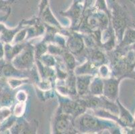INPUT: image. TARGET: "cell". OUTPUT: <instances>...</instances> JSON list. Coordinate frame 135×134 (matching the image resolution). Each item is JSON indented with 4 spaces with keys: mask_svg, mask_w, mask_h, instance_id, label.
Segmentation results:
<instances>
[{
    "mask_svg": "<svg viewBox=\"0 0 135 134\" xmlns=\"http://www.w3.org/2000/svg\"><path fill=\"white\" fill-rule=\"evenodd\" d=\"M135 42V29L128 28L124 32L122 41L120 42V46L123 48L124 46L131 45Z\"/></svg>",
    "mask_w": 135,
    "mask_h": 134,
    "instance_id": "cell-15",
    "label": "cell"
},
{
    "mask_svg": "<svg viewBox=\"0 0 135 134\" xmlns=\"http://www.w3.org/2000/svg\"><path fill=\"white\" fill-rule=\"evenodd\" d=\"M1 134H11L10 131H8V130H5V131H3V133H2Z\"/></svg>",
    "mask_w": 135,
    "mask_h": 134,
    "instance_id": "cell-27",
    "label": "cell"
},
{
    "mask_svg": "<svg viewBox=\"0 0 135 134\" xmlns=\"http://www.w3.org/2000/svg\"><path fill=\"white\" fill-rule=\"evenodd\" d=\"M13 101V95L10 91L7 88L0 95V105L4 107H8L12 105Z\"/></svg>",
    "mask_w": 135,
    "mask_h": 134,
    "instance_id": "cell-16",
    "label": "cell"
},
{
    "mask_svg": "<svg viewBox=\"0 0 135 134\" xmlns=\"http://www.w3.org/2000/svg\"><path fill=\"white\" fill-rule=\"evenodd\" d=\"M102 132H99V133H78V134H102Z\"/></svg>",
    "mask_w": 135,
    "mask_h": 134,
    "instance_id": "cell-29",
    "label": "cell"
},
{
    "mask_svg": "<svg viewBox=\"0 0 135 134\" xmlns=\"http://www.w3.org/2000/svg\"><path fill=\"white\" fill-rule=\"evenodd\" d=\"M28 80L24 79V78H9L8 80V84L11 88H15L16 87H19L23 83H28Z\"/></svg>",
    "mask_w": 135,
    "mask_h": 134,
    "instance_id": "cell-19",
    "label": "cell"
},
{
    "mask_svg": "<svg viewBox=\"0 0 135 134\" xmlns=\"http://www.w3.org/2000/svg\"><path fill=\"white\" fill-rule=\"evenodd\" d=\"M67 46L69 52H71L72 54H79L84 49L83 38L79 34L73 33V34L70 35L69 39L67 41Z\"/></svg>",
    "mask_w": 135,
    "mask_h": 134,
    "instance_id": "cell-6",
    "label": "cell"
},
{
    "mask_svg": "<svg viewBox=\"0 0 135 134\" xmlns=\"http://www.w3.org/2000/svg\"><path fill=\"white\" fill-rule=\"evenodd\" d=\"M0 107H1V105H0Z\"/></svg>",
    "mask_w": 135,
    "mask_h": 134,
    "instance_id": "cell-32",
    "label": "cell"
},
{
    "mask_svg": "<svg viewBox=\"0 0 135 134\" xmlns=\"http://www.w3.org/2000/svg\"><path fill=\"white\" fill-rule=\"evenodd\" d=\"M38 127V121L34 120L29 122L24 120L23 127L20 134H37V129Z\"/></svg>",
    "mask_w": 135,
    "mask_h": 134,
    "instance_id": "cell-14",
    "label": "cell"
},
{
    "mask_svg": "<svg viewBox=\"0 0 135 134\" xmlns=\"http://www.w3.org/2000/svg\"><path fill=\"white\" fill-rule=\"evenodd\" d=\"M4 56V46L2 42H0V60Z\"/></svg>",
    "mask_w": 135,
    "mask_h": 134,
    "instance_id": "cell-26",
    "label": "cell"
},
{
    "mask_svg": "<svg viewBox=\"0 0 135 134\" xmlns=\"http://www.w3.org/2000/svg\"><path fill=\"white\" fill-rule=\"evenodd\" d=\"M16 98L18 99V101H19L20 103H24L26 101V99L27 96L24 91H20L17 94Z\"/></svg>",
    "mask_w": 135,
    "mask_h": 134,
    "instance_id": "cell-25",
    "label": "cell"
},
{
    "mask_svg": "<svg viewBox=\"0 0 135 134\" xmlns=\"http://www.w3.org/2000/svg\"><path fill=\"white\" fill-rule=\"evenodd\" d=\"M99 72L100 75H101V78L103 79H105V78H108L109 75V71L108 68L107 66H105V65H102L99 68Z\"/></svg>",
    "mask_w": 135,
    "mask_h": 134,
    "instance_id": "cell-24",
    "label": "cell"
},
{
    "mask_svg": "<svg viewBox=\"0 0 135 134\" xmlns=\"http://www.w3.org/2000/svg\"><path fill=\"white\" fill-rule=\"evenodd\" d=\"M34 47L27 43L24 49L12 61L16 68L22 71H30L34 66Z\"/></svg>",
    "mask_w": 135,
    "mask_h": 134,
    "instance_id": "cell-2",
    "label": "cell"
},
{
    "mask_svg": "<svg viewBox=\"0 0 135 134\" xmlns=\"http://www.w3.org/2000/svg\"><path fill=\"white\" fill-rule=\"evenodd\" d=\"M27 34V29H24V30H20L18 32V34H16L15 38H14V43L16 44L21 43V42L24 39L25 36H26Z\"/></svg>",
    "mask_w": 135,
    "mask_h": 134,
    "instance_id": "cell-22",
    "label": "cell"
},
{
    "mask_svg": "<svg viewBox=\"0 0 135 134\" xmlns=\"http://www.w3.org/2000/svg\"><path fill=\"white\" fill-rule=\"evenodd\" d=\"M27 43H19L13 46L7 44L4 46L5 61L8 62H10L26 46Z\"/></svg>",
    "mask_w": 135,
    "mask_h": 134,
    "instance_id": "cell-9",
    "label": "cell"
},
{
    "mask_svg": "<svg viewBox=\"0 0 135 134\" xmlns=\"http://www.w3.org/2000/svg\"><path fill=\"white\" fill-rule=\"evenodd\" d=\"M72 123L76 132L79 133H98L102 132L104 129L110 130L115 127L112 126L108 120L99 119L89 111L77 117L73 120Z\"/></svg>",
    "mask_w": 135,
    "mask_h": 134,
    "instance_id": "cell-1",
    "label": "cell"
},
{
    "mask_svg": "<svg viewBox=\"0 0 135 134\" xmlns=\"http://www.w3.org/2000/svg\"><path fill=\"white\" fill-rule=\"evenodd\" d=\"M48 50V46L45 44V42L39 43L34 47V57L36 60H39L42 56Z\"/></svg>",
    "mask_w": 135,
    "mask_h": 134,
    "instance_id": "cell-18",
    "label": "cell"
},
{
    "mask_svg": "<svg viewBox=\"0 0 135 134\" xmlns=\"http://www.w3.org/2000/svg\"><path fill=\"white\" fill-rule=\"evenodd\" d=\"M78 2H75V3L72 5L71 7L69 10L62 13V15L68 16L72 19V25L74 27L77 25V23L81 18V15L83 13L82 12L83 7L81 6V3L80 4Z\"/></svg>",
    "mask_w": 135,
    "mask_h": 134,
    "instance_id": "cell-10",
    "label": "cell"
},
{
    "mask_svg": "<svg viewBox=\"0 0 135 134\" xmlns=\"http://www.w3.org/2000/svg\"><path fill=\"white\" fill-rule=\"evenodd\" d=\"M48 51H49V52L52 54L55 55L61 54L62 52L61 46L58 45H53V44H50L48 46Z\"/></svg>",
    "mask_w": 135,
    "mask_h": 134,
    "instance_id": "cell-21",
    "label": "cell"
},
{
    "mask_svg": "<svg viewBox=\"0 0 135 134\" xmlns=\"http://www.w3.org/2000/svg\"><path fill=\"white\" fill-rule=\"evenodd\" d=\"M132 2L134 3V6H135V1H132Z\"/></svg>",
    "mask_w": 135,
    "mask_h": 134,
    "instance_id": "cell-31",
    "label": "cell"
},
{
    "mask_svg": "<svg viewBox=\"0 0 135 134\" xmlns=\"http://www.w3.org/2000/svg\"><path fill=\"white\" fill-rule=\"evenodd\" d=\"M116 104L119 109V121H120V125L122 126H128V127H132L134 121V118L132 117L131 113L122 105L118 99H116Z\"/></svg>",
    "mask_w": 135,
    "mask_h": 134,
    "instance_id": "cell-8",
    "label": "cell"
},
{
    "mask_svg": "<svg viewBox=\"0 0 135 134\" xmlns=\"http://www.w3.org/2000/svg\"><path fill=\"white\" fill-rule=\"evenodd\" d=\"M72 118L63 113L59 107L52 121V134H64L71 127Z\"/></svg>",
    "mask_w": 135,
    "mask_h": 134,
    "instance_id": "cell-4",
    "label": "cell"
},
{
    "mask_svg": "<svg viewBox=\"0 0 135 134\" xmlns=\"http://www.w3.org/2000/svg\"><path fill=\"white\" fill-rule=\"evenodd\" d=\"M22 25H24V23H23V22H22V23L20 24L17 28L11 29H7L6 28H5L3 24H0V32L2 34L1 35V40L6 42L7 44H9V42L12 41L13 37L15 36L16 33L20 31Z\"/></svg>",
    "mask_w": 135,
    "mask_h": 134,
    "instance_id": "cell-11",
    "label": "cell"
},
{
    "mask_svg": "<svg viewBox=\"0 0 135 134\" xmlns=\"http://www.w3.org/2000/svg\"><path fill=\"white\" fill-rule=\"evenodd\" d=\"M104 91L103 78L99 76L93 77L89 88V93L91 95L102 96Z\"/></svg>",
    "mask_w": 135,
    "mask_h": 134,
    "instance_id": "cell-12",
    "label": "cell"
},
{
    "mask_svg": "<svg viewBox=\"0 0 135 134\" xmlns=\"http://www.w3.org/2000/svg\"><path fill=\"white\" fill-rule=\"evenodd\" d=\"M112 25L116 32V36L117 37L118 40L121 42L128 21L123 7L118 4H114L112 13Z\"/></svg>",
    "mask_w": 135,
    "mask_h": 134,
    "instance_id": "cell-3",
    "label": "cell"
},
{
    "mask_svg": "<svg viewBox=\"0 0 135 134\" xmlns=\"http://www.w3.org/2000/svg\"><path fill=\"white\" fill-rule=\"evenodd\" d=\"M40 59L42 61V64H44L46 67H52L55 64V58L51 55H43L40 57Z\"/></svg>",
    "mask_w": 135,
    "mask_h": 134,
    "instance_id": "cell-20",
    "label": "cell"
},
{
    "mask_svg": "<svg viewBox=\"0 0 135 134\" xmlns=\"http://www.w3.org/2000/svg\"><path fill=\"white\" fill-rule=\"evenodd\" d=\"M132 50H134V51H135V42L133 43V44H132Z\"/></svg>",
    "mask_w": 135,
    "mask_h": 134,
    "instance_id": "cell-28",
    "label": "cell"
},
{
    "mask_svg": "<svg viewBox=\"0 0 135 134\" xmlns=\"http://www.w3.org/2000/svg\"><path fill=\"white\" fill-rule=\"evenodd\" d=\"M12 112L8 108L5 107L4 109L0 110V121H4L8 117L9 115H11Z\"/></svg>",
    "mask_w": 135,
    "mask_h": 134,
    "instance_id": "cell-23",
    "label": "cell"
},
{
    "mask_svg": "<svg viewBox=\"0 0 135 134\" xmlns=\"http://www.w3.org/2000/svg\"><path fill=\"white\" fill-rule=\"evenodd\" d=\"M122 78H108L103 79L104 91L103 96L108 100L113 101L118 99L119 84Z\"/></svg>",
    "mask_w": 135,
    "mask_h": 134,
    "instance_id": "cell-5",
    "label": "cell"
},
{
    "mask_svg": "<svg viewBox=\"0 0 135 134\" xmlns=\"http://www.w3.org/2000/svg\"><path fill=\"white\" fill-rule=\"evenodd\" d=\"M94 76L79 75L76 77V90L78 95L82 97L89 95V88Z\"/></svg>",
    "mask_w": 135,
    "mask_h": 134,
    "instance_id": "cell-7",
    "label": "cell"
},
{
    "mask_svg": "<svg viewBox=\"0 0 135 134\" xmlns=\"http://www.w3.org/2000/svg\"><path fill=\"white\" fill-rule=\"evenodd\" d=\"M63 58L67 68L70 71H73L75 68V58L73 54L69 52H65L63 54Z\"/></svg>",
    "mask_w": 135,
    "mask_h": 134,
    "instance_id": "cell-17",
    "label": "cell"
},
{
    "mask_svg": "<svg viewBox=\"0 0 135 134\" xmlns=\"http://www.w3.org/2000/svg\"><path fill=\"white\" fill-rule=\"evenodd\" d=\"M40 14H42V19L45 22H46L47 24H49V25H52L53 26L58 27V28H61V27L58 21L56 20V18L52 15V12H51V9H50L49 5H48L47 7L44 9L43 12H42Z\"/></svg>",
    "mask_w": 135,
    "mask_h": 134,
    "instance_id": "cell-13",
    "label": "cell"
},
{
    "mask_svg": "<svg viewBox=\"0 0 135 134\" xmlns=\"http://www.w3.org/2000/svg\"><path fill=\"white\" fill-rule=\"evenodd\" d=\"M132 127H135V118H134V123L133 125H132Z\"/></svg>",
    "mask_w": 135,
    "mask_h": 134,
    "instance_id": "cell-30",
    "label": "cell"
}]
</instances>
